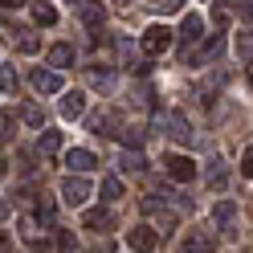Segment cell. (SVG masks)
<instances>
[{"label": "cell", "instance_id": "d6986e66", "mask_svg": "<svg viewBox=\"0 0 253 253\" xmlns=\"http://www.w3.org/2000/svg\"><path fill=\"white\" fill-rule=\"evenodd\" d=\"M37 151L45 155V160H53V155L61 151V131H41V139H37Z\"/></svg>", "mask_w": 253, "mask_h": 253}, {"label": "cell", "instance_id": "cb8c5ba5", "mask_svg": "<svg viewBox=\"0 0 253 253\" xmlns=\"http://www.w3.org/2000/svg\"><path fill=\"white\" fill-rule=\"evenodd\" d=\"M98 192H102V200H119V196H123V180H119V176H106Z\"/></svg>", "mask_w": 253, "mask_h": 253}, {"label": "cell", "instance_id": "5b68a950", "mask_svg": "<svg viewBox=\"0 0 253 253\" xmlns=\"http://www.w3.org/2000/svg\"><path fill=\"white\" fill-rule=\"evenodd\" d=\"M143 49H147V53H168V49H171V29L151 25L147 33H143Z\"/></svg>", "mask_w": 253, "mask_h": 253}, {"label": "cell", "instance_id": "4dcf8cb0", "mask_svg": "<svg viewBox=\"0 0 253 253\" xmlns=\"http://www.w3.org/2000/svg\"><path fill=\"white\" fill-rule=\"evenodd\" d=\"M12 86H17V78H12V70L4 66V74H0V90H4V94H12Z\"/></svg>", "mask_w": 253, "mask_h": 253}, {"label": "cell", "instance_id": "4316f807", "mask_svg": "<svg viewBox=\"0 0 253 253\" xmlns=\"http://www.w3.org/2000/svg\"><path fill=\"white\" fill-rule=\"evenodd\" d=\"M123 171H143V151H126L123 155Z\"/></svg>", "mask_w": 253, "mask_h": 253}, {"label": "cell", "instance_id": "7402d4cb", "mask_svg": "<svg viewBox=\"0 0 253 253\" xmlns=\"http://www.w3.org/2000/svg\"><path fill=\"white\" fill-rule=\"evenodd\" d=\"M8 33H17V49L21 53H37V37L29 33V29H8Z\"/></svg>", "mask_w": 253, "mask_h": 253}, {"label": "cell", "instance_id": "7a4b0ae2", "mask_svg": "<svg viewBox=\"0 0 253 253\" xmlns=\"http://www.w3.org/2000/svg\"><path fill=\"white\" fill-rule=\"evenodd\" d=\"M164 131H168V139H176V143H196V135H192V123H188L180 110H171V115L164 119Z\"/></svg>", "mask_w": 253, "mask_h": 253}, {"label": "cell", "instance_id": "9a60e30c", "mask_svg": "<svg viewBox=\"0 0 253 253\" xmlns=\"http://www.w3.org/2000/svg\"><path fill=\"white\" fill-rule=\"evenodd\" d=\"M200 29H204V21L196 17V12H192V17H184V25H180V45H184V49H188L192 41H200V37H204Z\"/></svg>", "mask_w": 253, "mask_h": 253}, {"label": "cell", "instance_id": "8992f818", "mask_svg": "<svg viewBox=\"0 0 253 253\" xmlns=\"http://www.w3.org/2000/svg\"><path fill=\"white\" fill-rule=\"evenodd\" d=\"M78 17H82V25L94 33V29L106 25V8L98 4V0H82V4H78Z\"/></svg>", "mask_w": 253, "mask_h": 253}, {"label": "cell", "instance_id": "484cf974", "mask_svg": "<svg viewBox=\"0 0 253 253\" xmlns=\"http://www.w3.org/2000/svg\"><path fill=\"white\" fill-rule=\"evenodd\" d=\"M21 119H25L29 126H41V131H45V115H41V106H25V110H21Z\"/></svg>", "mask_w": 253, "mask_h": 253}, {"label": "cell", "instance_id": "603a6c76", "mask_svg": "<svg viewBox=\"0 0 253 253\" xmlns=\"http://www.w3.org/2000/svg\"><path fill=\"white\" fill-rule=\"evenodd\" d=\"M225 180H229L225 160H212V168H209V184H212V188H225Z\"/></svg>", "mask_w": 253, "mask_h": 253}, {"label": "cell", "instance_id": "5bb4252c", "mask_svg": "<svg viewBox=\"0 0 253 253\" xmlns=\"http://www.w3.org/2000/svg\"><path fill=\"white\" fill-rule=\"evenodd\" d=\"M119 49H123V66L131 70V74H147V70H151V61H147V57H135V45H131V41H123Z\"/></svg>", "mask_w": 253, "mask_h": 253}, {"label": "cell", "instance_id": "8fae6325", "mask_svg": "<svg viewBox=\"0 0 253 253\" xmlns=\"http://www.w3.org/2000/svg\"><path fill=\"white\" fill-rule=\"evenodd\" d=\"M86 78H90V86L102 90V94L115 86V70H110V66H86Z\"/></svg>", "mask_w": 253, "mask_h": 253}, {"label": "cell", "instance_id": "d6a6232c", "mask_svg": "<svg viewBox=\"0 0 253 253\" xmlns=\"http://www.w3.org/2000/svg\"><path fill=\"white\" fill-rule=\"evenodd\" d=\"M241 17H249V21H253V0H241Z\"/></svg>", "mask_w": 253, "mask_h": 253}, {"label": "cell", "instance_id": "9c48e42d", "mask_svg": "<svg viewBox=\"0 0 253 253\" xmlns=\"http://www.w3.org/2000/svg\"><path fill=\"white\" fill-rule=\"evenodd\" d=\"M212 225L225 229V233H233V225H237V204L233 200H216L212 204Z\"/></svg>", "mask_w": 253, "mask_h": 253}, {"label": "cell", "instance_id": "277c9868", "mask_svg": "<svg viewBox=\"0 0 253 253\" xmlns=\"http://www.w3.org/2000/svg\"><path fill=\"white\" fill-rule=\"evenodd\" d=\"M164 168H168V176L180 180V184H192V180H196V164L188 160V155H168Z\"/></svg>", "mask_w": 253, "mask_h": 253}, {"label": "cell", "instance_id": "6da1fadb", "mask_svg": "<svg viewBox=\"0 0 253 253\" xmlns=\"http://www.w3.org/2000/svg\"><path fill=\"white\" fill-rule=\"evenodd\" d=\"M86 196H90V184L78 176V171H70V176L61 180V200H66L70 209H78V204H86Z\"/></svg>", "mask_w": 253, "mask_h": 253}, {"label": "cell", "instance_id": "3957f363", "mask_svg": "<svg viewBox=\"0 0 253 253\" xmlns=\"http://www.w3.org/2000/svg\"><path fill=\"white\" fill-rule=\"evenodd\" d=\"M29 82H33L37 94H61V86H66L57 70H33V74H29Z\"/></svg>", "mask_w": 253, "mask_h": 253}, {"label": "cell", "instance_id": "f546056e", "mask_svg": "<svg viewBox=\"0 0 253 253\" xmlns=\"http://www.w3.org/2000/svg\"><path fill=\"white\" fill-rule=\"evenodd\" d=\"M151 8H155V12H176L180 0H151Z\"/></svg>", "mask_w": 253, "mask_h": 253}, {"label": "cell", "instance_id": "30bf717a", "mask_svg": "<svg viewBox=\"0 0 253 253\" xmlns=\"http://www.w3.org/2000/svg\"><path fill=\"white\" fill-rule=\"evenodd\" d=\"M66 168H70V171H78V176H82V171H90V168H98V160H94V151H86V147H74V151L66 155Z\"/></svg>", "mask_w": 253, "mask_h": 253}, {"label": "cell", "instance_id": "83f0119b", "mask_svg": "<svg viewBox=\"0 0 253 253\" xmlns=\"http://www.w3.org/2000/svg\"><path fill=\"white\" fill-rule=\"evenodd\" d=\"M229 21H233V12H229V4H212V25H216V29H225Z\"/></svg>", "mask_w": 253, "mask_h": 253}, {"label": "cell", "instance_id": "d4e9b609", "mask_svg": "<svg viewBox=\"0 0 253 253\" xmlns=\"http://www.w3.org/2000/svg\"><path fill=\"white\" fill-rule=\"evenodd\" d=\"M237 53L241 61H253V33H237Z\"/></svg>", "mask_w": 253, "mask_h": 253}, {"label": "cell", "instance_id": "ffe728a7", "mask_svg": "<svg viewBox=\"0 0 253 253\" xmlns=\"http://www.w3.org/2000/svg\"><path fill=\"white\" fill-rule=\"evenodd\" d=\"M143 135H147L143 126H135V123H131V126H123V131H119V143H123L126 151H139V147H143Z\"/></svg>", "mask_w": 253, "mask_h": 253}, {"label": "cell", "instance_id": "2e32d148", "mask_svg": "<svg viewBox=\"0 0 253 253\" xmlns=\"http://www.w3.org/2000/svg\"><path fill=\"white\" fill-rule=\"evenodd\" d=\"M86 229H94V233H110V229H115V216H110L106 209H90V212H86Z\"/></svg>", "mask_w": 253, "mask_h": 253}, {"label": "cell", "instance_id": "ba28073f", "mask_svg": "<svg viewBox=\"0 0 253 253\" xmlns=\"http://www.w3.org/2000/svg\"><path fill=\"white\" fill-rule=\"evenodd\" d=\"M155 241H160V237H155V229H147V225H135L131 233H126V245H131L135 253H151Z\"/></svg>", "mask_w": 253, "mask_h": 253}, {"label": "cell", "instance_id": "7c38bea8", "mask_svg": "<svg viewBox=\"0 0 253 253\" xmlns=\"http://www.w3.org/2000/svg\"><path fill=\"white\" fill-rule=\"evenodd\" d=\"M61 115H66V119H82L86 115V94L66 90V98H61Z\"/></svg>", "mask_w": 253, "mask_h": 253}, {"label": "cell", "instance_id": "4fadbf2b", "mask_svg": "<svg viewBox=\"0 0 253 253\" xmlns=\"http://www.w3.org/2000/svg\"><path fill=\"white\" fill-rule=\"evenodd\" d=\"M216 249V237L209 233H188L184 237V253H212Z\"/></svg>", "mask_w": 253, "mask_h": 253}, {"label": "cell", "instance_id": "1f68e13d", "mask_svg": "<svg viewBox=\"0 0 253 253\" xmlns=\"http://www.w3.org/2000/svg\"><path fill=\"white\" fill-rule=\"evenodd\" d=\"M241 176H249V180H253V147L241 155Z\"/></svg>", "mask_w": 253, "mask_h": 253}, {"label": "cell", "instance_id": "e0dca14e", "mask_svg": "<svg viewBox=\"0 0 253 253\" xmlns=\"http://www.w3.org/2000/svg\"><path fill=\"white\" fill-rule=\"evenodd\" d=\"M49 66H53V70H66V66H74V45L57 41L53 49H49Z\"/></svg>", "mask_w": 253, "mask_h": 253}, {"label": "cell", "instance_id": "ac0fdd59", "mask_svg": "<svg viewBox=\"0 0 253 253\" xmlns=\"http://www.w3.org/2000/svg\"><path fill=\"white\" fill-rule=\"evenodd\" d=\"M86 123H90V131H94V135H119V131H115V123H119V119H115V115H106V110L90 115Z\"/></svg>", "mask_w": 253, "mask_h": 253}, {"label": "cell", "instance_id": "52a82bcc", "mask_svg": "<svg viewBox=\"0 0 253 253\" xmlns=\"http://www.w3.org/2000/svg\"><path fill=\"white\" fill-rule=\"evenodd\" d=\"M220 53H225V33H216L209 45H204V49H196V53H188L184 61H192V66H209V61H216Z\"/></svg>", "mask_w": 253, "mask_h": 253}, {"label": "cell", "instance_id": "836d02e7", "mask_svg": "<svg viewBox=\"0 0 253 253\" xmlns=\"http://www.w3.org/2000/svg\"><path fill=\"white\" fill-rule=\"evenodd\" d=\"M25 4V0H4V8H21Z\"/></svg>", "mask_w": 253, "mask_h": 253}, {"label": "cell", "instance_id": "44dd1931", "mask_svg": "<svg viewBox=\"0 0 253 253\" xmlns=\"http://www.w3.org/2000/svg\"><path fill=\"white\" fill-rule=\"evenodd\" d=\"M33 21L45 25V29L57 25V8H53V4H45V0H37V4H33Z\"/></svg>", "mask_w": 253, "mask_h": 253}, {"label": "cell", "instance_id": "f1b7e54d", "mask_svg": "<svg viewBox=\"0 0 253 253\" xmlns=\"http://www.w3.org/2000/svg\"><path fill=\"white\" fill-rule=\"evenodd\" d=\"M33 216L41 220V225H53V204H49V200H41L37 209H33Z\"/></svg>", "mask_w": 253, "mask_h": 253}]
</instances>
